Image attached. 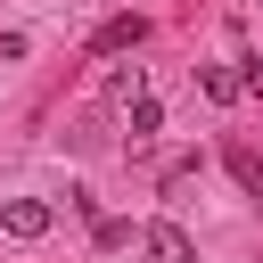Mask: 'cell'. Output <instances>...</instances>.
Segmentation results:
<instances>
[{"label":"cell","mask_w":263,"mask_h":263,"mask_svg":"<svg viewBox=\"0 0 263 263\" xmlns=\"http://www.w3.org/2000/svg\"><path fill=\"white\" fill-rule=\"evenodd\" d=\"M230 173H238V181H247V189H255V197H263V164H255V156H247V148H230Z\"/></svg>","instance_id":"6"},{"label":"cell","mask_w":263,"mask_h":263,"mask_svg":"<svg viewBox=\"0 0 263 263\" xmlns=\"http://www.w3.org/2000/svg\"><path fill=\"white\" fill-rule=\"evenodd\" d=\"M140 41H148V25H140V16H107V25L90 33V49H99V58H115V49H140Z\"/></svg>","instance_id":"3"},{"label":"cell","mask_w":263,"mask_h":263,"mask_svg":"<svg viewBox=\"0 0 263 263\" xmlns=\"http://www.w3.org/2000/svg\"><path fill=\"white\" fill-rule=\"evenodd\" d=\"M164 132V107L156 99H132V140H156Z\"/></svg>","instance_id":"5"},{"label":"cell","mask_w":263,"mask_h":263,"mask_svg":"<svg viewBox=\"0 0 263 263\" xmlns=\"http://www.w3.org/2000/svg\"><path fill=\"white\" fill-rule=\"evenodd\" d=\"M197 82H205L214 99H247V74H230V66H197Z\"/></svg>","instance_id":"4"},{"label":"cell","mask_w":263,"mask_h":263,"mask_svg":"<svg viewBox=\"0 0 263 263\" xmlns=\"http://www.w3.org/2000/svg\"><path fill=\"white\" fill-rule=\"evenodd\" d=\"M247 90H263V49H255V58H247Z\"/></svg>","instance_id":"7"},{"label":"cell","mask_w":263,"mask_h":263,"mask_svg":"<svg viewBox=\"0 0 263 263\" xmlns=\"http://www.w3.org/2000/svg\"><path fill=\"white\" fill-rule=\"evenodd\" d=\"M140 255H148V263H197V238H189L181 222H148V230H140Z\"/></svg>","instance_id":"1"},{"label":"cell","mask_w":263,"mask_h":263,"mask_svg":"<svg viewBox=\"0 0 263 263\" xmlns=\"http://www.w3.org/2000/svg\"><path fill=\"white\" fill-rule=\"evenodd\" d=\"M0 230H8V238H25V247H33V238H49V205H41V197H0Z\"/></svg>","instance_id":"2"}]
</instances>
